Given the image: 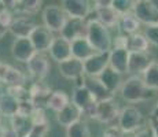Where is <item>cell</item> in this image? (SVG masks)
Returning a JSON list of instances; mask_svg holds the SVG:
<instances>
[{"label":"cell","mask_w":158,"mask_h":137,"mask_svg":"<svg viewBox=\"0 0 158 137\" xmlns=\"http://www.w3.org/2000/svg\"><path fill=\"white\" fill-rule=\"evenodd\" d=\"M123 137H136L135 133H124Z\"/></svg>","instance_id":"cell-46"},{"label":"cell","mask_w":158,"mask_h":137,"mask_svg":"<svg viewBox=\"0 0 158 137\" xmlns=\"http://www.w3.org/2000/svg\"><path fill=\"white\" fill-rule=\"evenodd\" d=\"M36 27H37V23L35 22V19L32 17L19 15V17L14 18L11 26L8 27V32L15 38H29Z\"/></svg>","instance_id":"cell-12"},{"label":"cell","mask_w":158,"mask_h":137,"mask_svg":"<svg viewBox=\"0 0 158 137\" xmlns=\"http://www.w3.org/2000/svg\"><path fill=\"white\" fill-rule=\"evenodd\" d=\"M10 123H11L10 129L15 133L17 137H25L33 127L32 118H26V117H22V115H18V114L11 118Z\"/></svg>","instance_id":"cell-27"},{"label":"cell","mask_w":158,"mask_h":137,"mask_svg":"<svg viewBox=\"0 0 158 137\" xmlns=\"http://www.w3.org/2000/svg\"><path fill=\"white\" fill-rule=\"evenodd\" d=\"M120 110H118V103L114 100H107V102L98 103V110H96V118L95 119L101 123H111L113 121L118 119Z\"/></svg>","instance_id":"cell-18"},{"label":"cell","mask_w":158,"mask_h":137,"mask_svg":"<svg viewBox=\"0 0 158 137\" xmlns=\"http://www.w3.org/2000/svg\"><path fill=\"white\" fill-rule=\"evenodd\" d=\"M148 40L146 38L144 33H135L128 36V47L127 50L129 52H147L148 50Z\"/></svg>","instance_id":"cell-31"},{"label":"cell","mask_w":158,"mask_h":137,"mask_svg":"<svg viewBox=\"0 0 158 137\" xmlns=\"http://www.w3.org/2000/svg\"><path fill=\"white\" fill-rule=\"evenodd\" d=\"M135 2L132 0H111V7L120 15H125L133 11Z\"/></svg>","instance_id":"cell-34"},{"label":"cell","mask_w":158,"mask_h":137,"mask_svg":"<svg viewBox=\"0 0 158 137\" xmlns=\"http://www.w3.org/2000/svg\"><path fill=\"white\" fill-rule=\"evenodd\" d=\"M118 27H120L121 33H124L125 36H131V34H135V33H139L140 22L133 15V13H129L125 15H121L120 22H118Z\"/></svg>","instance_id":"cell-29"},{"label":"cell","mask_w":158,"mask_h":137,"mask_svg":"<svg viewBox=\"0 0 158 137\" xmlns=\"http://www.w3.org/2000/svg\"><path fill=\"white\" fill-rule=\"evenodd\" d=\"M7 8H10L17 17L19 15H25V17H30V15L36 14L43 6V2L40 0H18V2H8Z\"/></svg>","instance_id":"cell-22"},{"label":"cell","mask_w":158,"mask_h":137,"mask_svg":"<svg viewBox=\"0 0 158 137\" xmlns=\"http://www.w3.org/2000/svg\"><path fill=\"white\" fill-rule=\"evenodd\" d=\"M6 7H7V6H6V2H2V0H0V13H2Z\"/></svg>","instance_id":"cell-45"},{"label":"cell","mask_w":158,"mask_h":137,"mask_svg":"<svg viewBox=\"0 0 158 137\" xmlns=\"http://www.w3.org/2000/svg\"><path fill=\"white\" fill-rule=\"evenodd\" d=\"M87 21V38L96 52H110L113 48V38L106 26L96 19Z\"/></svg>","instance_id":"cell-2"},{"label":"cell","mask_w":158,"mask_h":137,"mask_svg":"<svg viewBox=\"0 0 158 137\" xmlns=\"http://www.w3.org/2000/svg\"><path fill=\"white\" fill-rule=\"evenodd\" d=\"M60 4L68 18L87 19L88 15L91 14V6L87 0H62Z\"/></svg>","instance_id":"cell-13"},{"label":"cell","mask_w":158,"mask_h":137,"mask_svg":"<svg viewBox=\"0 0 158 137\" xmlns=\"http://www.w3.org/2000/svg\"><path fill=\"white\" fill-rule=\"evenodd\" d=\"M133 15L146 26H158V7L151 0H136L133 6Z\"/></svg>","instance_id":"cell-5"},{"label":"cell","mask_w":158,"mask_h":137,"mask_svg":"<svg viewBox=\"0 0 158 137\" xmlns=\"http://www.w3.org/2000/svg\"><path fill=\"white\" fill-rule=\"evenodd\" d=\"M29 38H30V41H32L33 47H35L36 52L43 54V52L50 51L55 36H54V33L51 32L50 29H47L44 25H37V27L33 30V33L30 34Z\"/></svg>","instance_id":"cell-10"},{"label":"cell","mask_w":158,"mask_h":137,"mask_svg":"<svg viewBox=\"0 0 158 137\" xmlns=\"http://www.w3.org/2000/svg\"><path fill=\"white\" fill-rule=\"evenodd\" d=\"M123 130L118 126H109L105 132L102 133V137H123Z\"/></svg>","instance_id":"cell-38"},{"label":"cell","mask_w":158,"mask_h":137,"mask_svg":"<svg viewBox=\"0 0 158 137\" xmlns=\"http://www.w3.org/2000/svg\"><path fill=\"white\" fill-rule=\"evenodd\" d=\"M151 62L153 60L150 59V55L147 52H129L128 73L133 75H143Z\"/></svg>","instance_id":"cell-20"},{"label":"cell","mask_w":158,"mask_h":137,"mask_svg":"<svg viewBox=\"0 0 158 137\" xmlns=\"http://www.w3.org/2000/svg\"><path fill=\"white\" fill-rule=\"evenodd\" d=\"M50 55L54 60H56L58 63H62L65 60L73 58L72 55V42L66 38H63L62 36L55 37L52 41V45L50 48Z\"/></svg>","instance_id":"cell-17"},{"label":"cell","mask_w":158,"mask_h":137,"mask_svg":"<svg viewBox=\"0 0 158 137\" xmlns=\"http://www.w3.org/2000/svg\"><path fill=\"white\" fill-rule=\"evenodd\" d=\"M28 89H29L30 99L35 102V104L37 103V100H41V99H45V102H47L48 97L52 93L50 87H48L44 81H35Z\"/></svg>","instance_id":"cell-30"},{"label":"cell","mask_w":158,"mask_h":137,"mask_svg":"<svg viewBox=\"0 0 158 137\" xmlns=\"http://www.w3.org/2000/svg\"><path fill=\"white\" fill-rule=\"evenodd\" d=\"M150 118H154V119H158V103L156 104V107L153 108V111H151Z\"/></svg>","instance_id":"cell-43"},{"label":"cell","mask_w":158,"mask_h":137,"mask_svg":"<svg viewBox=\"0 0 158 137\" xmlns=\"http://www.w3.org/2000/svg\"><path fill=\"white\" fill-rule=\"evenodd\" d=\"M70 102H72L70 97H69V95L65 92V91L58 89V91H54V92L51 93V96L48 97L47 104L45 106H47L48 108H51L52 111L59 112L60 110L65 108Z\"/></svg>","instance_id":"cell-28"},{"label":"cell","mask_w":158,"mask_h":137,"mask_svg":"<svg viewBox=\"0 0 158 137\" xmlns=\"http://www.w3.org/2000/svg\"><path fill=\"white\" fill-rule=\"evenodd\" d=\"M8 33V27L7 26H4L3 23H0V40H2L3 37H4L6 34Z\"/></svg>","instance_id":"cell-42"},{"label":"cell","mask_w":158,"mask_h":137,"mask_svg":"<svg viewBox=\"0 0 158 137\" xmlns=\"http://www.w3.org/2000/svg\"><path fill=\"white\" fill-rule=\"evenodd\" d=\"M0 82L6 88L26 87V75L19 69L0 62Z\"/></svg>","instance_id":"cell-7"},{"label":"cell","mask_w":158,"mask_h":137,"mask_svg":"<svg viewBox=\"0 0 158 137\" xmlns=\"http://www.w3.org/2000/svg\"><path fill=\"white\" fill-rule=\"evenodd\" d=\"M48 132V125H36L25 137H45Z\"/></svg>","instance_id":"cell-37"},{"label":"cell","mask_w":158,"mask_h":137,"mask_svg":"<svg viewBox=\"0 0 158 137\" xmlns=\"http://www.w3.org/2000/svg\"><path fill=\"white\" fill-rule=\"evenodd\" d=\"M60 36L69 41H74L77 38L87 37V21L85 19H74L69 18L65 27L60 32Z\"/></svg>","instance_id":"cell-16"},{"label":"cell","mask_w":158,"mask_h":137,"mask_svg":"<svg viewBox=\"0 0 158 137\" xmlns=\"http://www.w3.org/2000/svg\"><path fill=\"white\" fill-rule=\"evenodd\" d=\"M41 18H43L44 26L47 29H50L51 32H62V29L65 27L66 22H68V15L63 11L62 7L56 4H50L45 6L43 14H41Z\"/></svg>","instance_id":"cell-6"},{"label":"cell","mask_w":158,"mask_h":137,"mask_svg":"<svg viewBox=\"0 0 158 137\" xmlns=\"http://www.w3.org/2000/svg\"><path fill=\"white\" fill-rule=\"evenodd\" d=\"M143 81L151 91H158V60H153L143 73Z\"/></svg>","instance_id":"cell-32"},{"label":"cell","mask_w":158,"mask_h":137,"mask_svg":"<svg viewBox=\"0 0 158 137\" xmlns=\"http://www.w3.org/2000/svg\"><path fill=\"white\" fill-rule=\"evenodd\" d=\"M14 18H15L14 13L10 10V8L6 7L4 10H3L2 13H0V23H3L4 26L10 27V26H11V23H13V21H14Z\"/></svg>","instance_id":"cell-36"},{"label":"cell","mask_w":158,"mask_h":137,"mask_svg":"<svg viewBox=\"0 0 158 137\" xmlns=\"http://www.w3.org/2000/svg\"><path fill=\"white\" fill-rule=\"evenodd\" d=\"M128 63H129L128 50H125V48H111L109 67H111L115 73L123 75L128 73Z\"/></svg>","instance_id":"cell-19"},{"label":"cell","mask_w":158,"mask_h":137,"mask_svg":"<svg viewBox=\"0 0 158 137\" xmlns=\"http://www.w3.org/2000/svg\"><path fill=\"white\" fill-rule=\"evenodd\" d=\"M11 54L17 62L28 63L37 52H36L30 38H15L11 45Z\"/></svg>","instance_id":"cell-14"},{"label":"cell","mask_w":158,"mask_h":137,"mask_svg":"<svg viewBox=\"0 0 158 137\" xmlns=\"http://www.w3.org/2000/svg\"><path fill=\"white\" fill-rule=\"evenodd\" d=\"M110 65V52H96L84 62V74L87 77H99Z\"/></svg>","instance_id":"cell-9"},{"label":"cell","mask_w":158,"mask_h":137,"mask_svg":"<svg viewBox=\"0 0 158 137\" xmlns=\"http://www.w3.org/2000/svg\"><path fill=\"white\" fill-rule=\"evenodd\" d=\"M4 135H6V127L3 126L2 121H0V137H4Z\"/></svg>","instance_id":"cell-44"},{"label":"cell","mask_w":158,"mask_h":137,"mask_svg":"<svg viewBox=\"0 0 158 137\" xmlns=\"http://www.w3.org/2000/svg\"><path fill=\"white\" fill-rule=\"evenodd\" d=\"M66 137H92V136H91V130L88 127L87 122H84L81 119L66 129Z\"/></svg>","instance_id":"cell-33"},{"label":"cell","mask_w":158,"mask_h":137,"mask_svg":"<svg viewBox=\"0 0 158 137\" xmlns=\"http://www.w3.org/2000/svg\"><path fill=\"white\" fill-rule=\"evenodd\" d=\"M96 14V21L101 22L103 26L109 27H114L118 26L121 15L117 13L115 10H113V7H106V8H94Z\"/></svg>","instance_id":"cell-25"},{"label":"cell","mask_w":158,"mask_h":137,"mask_svg":"<svg viewBox=\"0 0 158 137\" xmlns=\"http://www.w3.org/2000/svg\"><path fill=\"white\" fill-rule=\"evenodd\" d=\"M29 75L35 81H44V78L50 74L51 63L44 54H36L32 59L26 63Z\"/></svg>","instance_id":"cell-8"},{"label":"cell","mask_w":158,"mask_h":137,"mask_svg":"<svg viewBox=\"0 0 158 137\" xmlns=\"http://www.w3.org/2000/svg\"><path fill=\"white\" fill-rule=\"evenodd\" d=\"M120 92L121 97L127 103H131V104L148 102L154 96V91L147 88V85L144 84L143 78L140 75H131L129 78H127L123 82Z\"/></svg>","instance_id":"cell-1"},{"label":"cell","mask_w":158,"mask_h":137,"mask_svg":"<svg viewBox=\"0 0 158 137\" xmlns=\"http://www.w3.org/2000/svg\"><path fill=\"white\" fill-rule=\"evenodd\" d=\"M94 8H106V7H111V0H96L94 2Z\"/></svg>","instance_id":"cell-40"},{"label":"cell","mask_w":158,"mask_h":137,"mask_svg":"<svg viewBox=\"0 0 158 137\" xmlns=\"http://www.w3.org/2000/svg\"><path fill=\"white\" fill-rule=\"evenodd\" d=\"M143 114L135 106L124 107L118 115V127L123 130V133H136L143 127Z\"/></svg>","instance_id":"cell-4"},{"label":"cell","mask_w":158,"mask_h":137,"mask_svg":"<svg viewBox=\"0 0 158 137\" xmlns=\"http://www.w3.org/2000/svg\"><path fill=\"white\" fill-rule=\"evenodd\" d=\"M83 85L91 92V95L96 99V102H107V100H114V93H111L107 88L101 82L98 77H87L84 75Z\"/></svg>","instance_id":"cell-15"},{"label":"cell","mask_w":158,"mask_h":137,"mask_svg":"<svg viewBox=\"0 0 158 137\" xmlns=\"http://www.w3.org/2000/svg\"><path fill=\"white\" fill-rule=\"evenodd\" d=\"M81 117H83V112H81V110L73 102H70L65 108L60 110L59 112H56L58 123H59L60 126L66 127V129H68L69 126H72L73 123L81 121Z\"/></svg>","instance_id":"cell-21"},{"label":"cell","mask_w":158,"mask_h":137,"mask_svg":"<svg viewBox=\"0 0 158 137\" xmlns=\"http://www.w3.org/2000/svg\"><path fill=\"white\" fill-rule=\"evenodd\" d=\"M135 136L136 137H156L154 133H153V130H151L150 125H148V126H143L142 129H139L138 132L135 133Z\"/></svg>","instance_id":"cell-39"},{"label":"cell","mask_w":158,"mask_h":137,"mask_svg":"<svg viewBox=\"0 0 158 137\" xmlns=\"http://www.w3.org/2000/svg\"><path fill=\"white\" fill-rule=\"evenodd\" d=\"M59 73L63 78L72 81H77L78 85H83V78H84V62L70 58V59L65 60V62L59 63Z\"/></svg>","instance_id":"cell-11"},{"label":"cell","mask_w":158,"mask_h":137,"mask_svg":"<svg viewBox=\"0 0 158 137\" xmlns=\"http://www.w3.org/2000/svg\"><path fill=\"white\" fill-rule=\"evenodd\" d=\"M19 100L7 89L4 92H0V115L11 119L19 111Z\"/></svg>","instance_id":"cell-23"},{"label":"cell","mask_w":158,"mask_h":137,"mask_svg":"<svg viewBox=\"0 0 158 137\" xmlns=\"http://www.w3.org/2000/svg\"><path fill=\"white\" fill-rule=\"evenodd\" d=\"M95 54L96 51L94 50V47L91 45V42L88 41L87 37L77 38V40L72 41V55L76 59L81 60V62H85L87 59H89Z\"/></svg>","instance_id":"cell-24"},{"label":"cell","mask_w":158,"mask_h":137,"mask_svg":"<svg viewBox=\"0 0 158 137\" xmlns=\"http://www.w3.org/2000/svg\"><path fill=\"white\" fill-rule=\"evenodd\" d=\"M98 78L101 80V82L107 88L109 91H110L111 93H114V95H115V92H117L118 89H121V87H123L121 74L115 73L111 67H107Z\"/></svg>","instance_id":"cell-26"},{"label":"cell","mask_w":158,"mask_h":137,"mask_svg":"<svg viewBox=\"0 0 158 137\" xmlns=\"http://www.w3.org/2000/svg\"><path fill=\"white\" fill-rule=\"evenodd\" d=\"M144 36L148 42L158 47V26H148L144 30Z\"/></svg>","instance_id":"cell-35"},{"label":"cell","mask_w":158,"mask_h":137,"mask_svg":"<svg viewBox=\"0 0 158 137\" xmlns=\"http://www.w3.org/2000/svg\"><path fill=\"white\" fill-rule=\"evenodd\" d=\"M148 125H150L151 130H153L154 136L158 137V119H154V118H148Z\"/></svg>","instance_id":"cell-41"},{"label":"cell","mask_w":158,"mask_h":137,"mask_svg":"<svg viewBox=\"0 0 158 137\" xmlns=\"http://www.w3.org/2000/svg\"><path fill=\"white\" fill-rule=\"evenodd\" d=\"M72 102L81 110L83 115H85L87 118H91V119L96 118L98 102L84 85H77L74 88L72 95Z\"/></svg>","instance_id":"cell-3"}]
</instances>
